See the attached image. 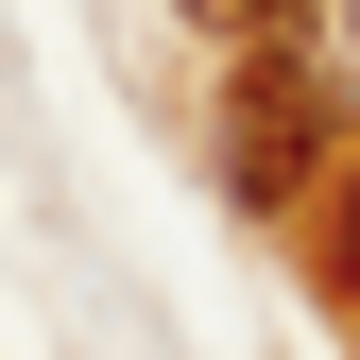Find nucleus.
<instances>
[{
	"mask_svg": "<svg viewBox=\"0 0 360 360\" xmlns=\"http://www.w3.org/2000/svg\"><path fill=\"white\" fill-rule=\"evenodd\" d=\"M326 275H343V292H360V155H343V172H326Z\"/></svg>",
	"mask_w": 360,
	"mask_h": 360,
	"instance_id": "obj_1",
	"label": "nucleus"
}]
</instances>
